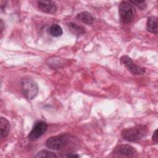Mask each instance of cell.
Returning <instances> with one entry per match:
<instances>
[{"label": "cell", "instance_id": "ba28073f", "mask_svg": "<svg viewBox=\"0 0 158 158\" xmlns=\"http://www.w3.org/2000/svg\"><path fill=\"white\" fill-rule=\"evenodd\" d=\"M38 8L43 12L47 14H54L57 11V6L55 2L50 0H40L37 1Z\"/></svg>", "mask_w": 158, "mask_h": 158}, {"label": "cell", "instance_id": "e0dca14e", "mask_svg": "<svg viewBox=\"0 0 158 158\" xmlns=\"http://www.w3.org/2000/svg\"><path fill=\"white\" fill-rule=\"evenodd\" d=\"M4 22L2 21V19L0 20V27H1V33L2 34L3 30H4Z\"/></svg>", "mask_w": 158, "mask_h": 158}, {"label": "cell", "instance_id": "4fadbf2b", "mask_svg": "<svg viewBox=\"0 0 158 158\" xmlns=\"http://www.w3.org/2000/svg\"><path fill=\"white\" fill-rule=\"evenodd\" d=\"M49 32L50 35L53 37H59L63 33L61 27L57 23H53L50 26L49 28Z\"/></svg>", "mask_w": 158, "mask_h": 158}, {"label": "cell", "instance_id": "6da1fadb", "mask_svg": "<svg viewBox=\"0 0 158 158\" xmlns=\"http://www.w3.org/2000/svg\"><path fill=\"white\" fill-rule=\"evenodd\" d=\"M148 133V127L145 125L139 124L122 130L121 135L122 138L127 141H136L145 137Z\"/></svg>", "mask_w": 158, "mask_h": 158}, {"label": "cell", "instance_id": "5bb4252c", "mask_svg": "<svg viewBox=\"0 0 158 158\" xmlns=\"http://www.w3.org/2000/svg\"><path fill=\"white\" fill-rule=\"evenodd\" d=\"M35 157H41V158H57V155L50 151L46 149H42L35 156Z\"/></svg>", "mask_w": 158, "mask_h": 158}, {"label": "cell", "instance_id": "3957f363", "mask_svg": "<svg viewBox=\"0 0 158 158\" xmlns=\"http://www.w3.org/2000/svg\"><path fill=\"white\" fill-rule=\"evenodd\" d=\"M20 87L23 96L28 100L34 99L38 93V84L30 78H22L20 81Z\"/></svg>", "mask_w": 158, "mask_h": 158}, {"label": "cell", "instance_id": "7c38bea8", "mask_svg": "<svg viewBox=\"0 0 158 158\" xmlns=\"http://www.w3.org/2000/svg\"><path fill=\"white\" fill-rule=\"evenodd\" d=\"M67 27L69 31L75 35L80 36L85 33V29L84 27L77 25L73 22H70L67 24Z\"/></svg>", "mask_w": 158, "mask_h": 158}, {"label": "cell", "instance_id": "8fae6325", "mask_svg": "<svg viewBox=\"0 0 158 158\" xmlns=\"http://www.w3.org/2000/svg\"><path fill=\"white\" fill-rule=\"evenodd\" d=\"M76 18L81 22L87 25L92 24L94 20V18L93 15L86 11L81 12L78 14L76 16Z\"/></svg>", "mask_w": 158, "mask_h": 158}, {"label": "cell", "instance_id": "9c48e42d", "mask_svg": "<svg viewBox=\"0 0 158 158\" xmlns=\"http://www.w3.org/2000/svg\"><path fill=\"white\" fill-rule=\"evenodd\" d=\"M146 30L152 33L157 34L158 33V18L157 16H151L148 19Z\"/></svg>", "mask_w": 158, "mask_h": 158}, {"label": "cell", "instance_id": "5b68a950", "mask_svg": "<svg viewBox=\"0 0 158 158\" xmlns=\"http://www.w3.org/2000/svg\"><path fill=\"white\" fill-rule=\"evenodd\" d=\"M120 62L127 68V69L133 75H141L145 73L144 68L136 65L132 59L127 55L122 56L120 59Z\"/></svg>", "mask_w": 158, "mask_h": 158}, {"label": "cell", "instance_id": "8992f818", "mask_svg": "<svg viewBox=\"0 0 158 158\" xmlns=\"http://www.w3.org/2000/svg\"><path fill=\"white\" fill-rule=\"evenodd\" d=\"M48 130V124L43 120L36 121L28 135L29 139L36 140L43 135Z\"/></svg>", "mask_w": 158, "mask_h": 158}, {"label": "cell", "instance_id": "9a60e30c", "mask_svg": "<svg viewBox=\"0 0 158 158\" xmlns=\"http://www.w3.org/2000/svg\"><path fill=\"white\" fill-rule=\"evenodd\" d=\"M132 5L136 6L138 9L141 10H144L146 8V3L145 1H128Z\"/></svg>", "mask_w": 158, "mask_h": 158}, {"label": "cell", "instance_id": "277c9868", "mask_svg": "<svg viewBox=\"0 0 158 158\" xmlns=\"http://www.w3.org/2000/svg\"><path fill=\"white\" fill-rule=\"evenodd\" d=\"M70 135L67 134L49 138L45 143L47 148L52 150H59L67 145L70 141Z\"/></svg>", "mask_w": 158, "mask_h": 158}, {"label": "cell", "instance_id": "30bf717a", "mask_svg": "<svg viewBox=\"0 0 158 158\" xmlns=\"http://www.w3.org/2000/svg\"><path fill=\"white\" fill-rule=\"evenodd\" d=\"M10 130V123L7 118L1 117L0 118V133L1 138H4L7 136Z\"/></svg>", "mask_w": 158, "mask_h": 158}, {"label": "cell", "instance_id": "ac0fdd59", "mask_svg": "<svg viewBox=\"0 0 158 158\" xmlns=\"http://www.w3.org/2000/svg\"><path fill=\"white\" fill-rule=\"evenodd\" d=\"M67 157H79L80 156L78 155V154H69V155L67 156Z\"/></svg>", "mask_w": 158, "mask_h": 158}, {"label": "cell", "instance_id": "7a4b0ae2", "mask_svg": "<svg viewBox=\"0 0 158 158\" xmlns=\"http://www.w3.org/2000/svg\"><path fill=\"white\" fill-rule=\"evenodd\" d=\"M118 13L120 20L124 23H129L135 19L136 12L134 6L129 1H122L118 6Z\"/></svg>", "mask_w": 158, "mask_h": 158}, {"label": "cell", "instance_id": "2e32d148", "mask_svg": "<svg viewBox=\"0 0 158 158\" xmlns=\"http://www.w3.org/2000/svg\"><path fill=\"white\" fill-rule=\"evenodd\" d=\"M152 139L155 143H157L158 141V137H157V130H156L152 135Z\"/></svg>", "mask_w": 158, "mask_h": 158}, {"label": "cell", "instance_id": "52a82bcc", "mask_svg": "<svg viewBox=\"0 0 158 158\" xmlns=\"http://www.w3.org/2000/svg\"><path fill=\"white\" fill-rule=\"evenodd\" d=\"M112 154L117 157H133L136 153V150L128 144H119L114 148Z\"/></svg>", "mask_w": 158, "mask_h": 158}]
</instances>
